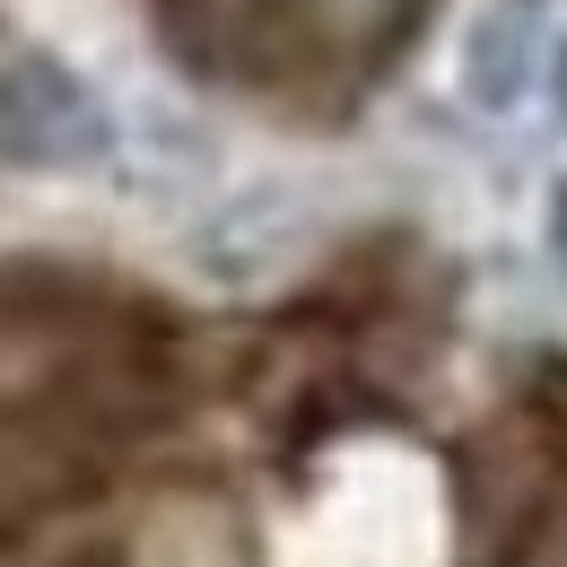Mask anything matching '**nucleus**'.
I'll return each mask as SVG.
<instances>
[{
	"label": "nucleus",
	"mask_w": 567,
	"mask_h": 567,
	"mask_svg": "<svg viewBox=\"0 0 567 567\" xmlns=\"http://www.w3.org/2000/svg\"><path fill=\"white\" fill-rule=\"evenodd\" d=\"M96 148H105V114L62 62H44V53H9L0 62V157L87 166Z\"/></svg>",
	"instance_id": "obj_1"
}]
</instances>
